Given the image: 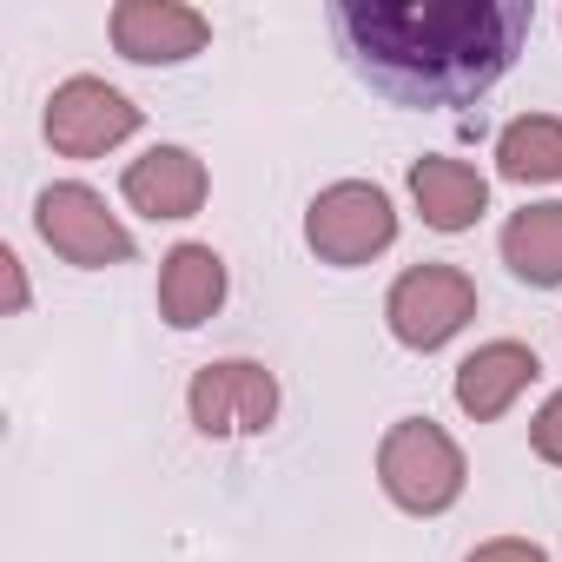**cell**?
I'll return each mask as SVG.
<instances>
[{
	"label": "cell",
	"mask_w": 562,
	"mask_h": 562,
	"mask_svg": "<svg viewBox=\"0 0 562 562\" xmlns=\"http://www.w3.org/2000/svg\"><path fill=\"white\" fill-rule=\"evenodd\" d=\"M411 199H417L430 232H470L490 205V186L463 159H417L411 166Z\"/></svg>",
	"instance_id": "12"
},
{
	"label": "cell",
	"mask_w": 562,
	"mask_h": 562,
	"mask_svg": "<svg viewBox=\"0 0 562 562\" xmlns=\"http://www.w3.org/2000/svg\"><path fill=\"white\" fill-rule=\"evenodd\" d=\"M470 562H549L536 542H522V536H496V542H483V549H470Z\"/></svg>",
	"instance_id": "16"
},
{
	"label": "cell",
	"mask_w": 562,
	"mask_h": 562,
	"mask_svg": "<svg viewBox=\"0 0 562 562\" xmlns=\"http://www.w3.org/2000/svg\"><path fill=\"white\" fill-rule=\"evenodd\" d=\"M133 126H139V106H133L120 87L93 80V74L54 87V100H47V139H54V153H67V159H100L106 146L133 139Z\"/></svg>",
	"instance_id": "6"
},
{
	"label": "cell",
	"mask_w": 562,
	"mask_h": 562,
	"mask_svg": "<svg viewBox=\"0 0 562 562\" xmlns=\"http://www.w3.org/2000/svg\"><path fill=\"white\" fill-rule=\"evenodd\" d=\"M351 67L397 106H470L522 54L529 0H338Z\"/></svg>",
	"instance_id": "1"
},
{
	"label": "cell",
	"mask_w": 562,
	"mask_h": 562,
	"mask_svg": "<svg viewBox=\"0 0 562 562\" xmlns=\"http://www.w3.org/2000/svg\"><path fill=\"white\" fill-rule=\"evenodd\" d=\"M391 238H397V212L364 179H345V186L318 192L312 212H305V245L325 265H371L378 251H391Z\"/></svg>",
	"instance_id": "4"
},
{
	"label": "cell",
	"mask_w": 562,
	"mask_h": 562,
	"mask_svg": "<svg viewBox=\"0 0 562 562\" xmlns=\"http://www.w3.org/2000/svg\"><path fill=\"white\" fill-rule=\"evenodd\" d=\"M384 318H391L397 345L437 351V345H450L476 318V285H470V271H457V265H411L391 285V299H384Z\"/></svg>",
	"instance_id": "3"
},
{
	"label": "cell",
	"mask_w": 562,
	"mask_h": 562,
	"mask_svg": "<svg viewBox=\"0 0 562 562\" xmlns=\"http://www.w3.org/2000/svg\"><path fill=\"white\" fill-rule=\"evenodd\" d=\"M496 172H503V179H516V186L562 179V120H549V113L509 120V126H503V139H496Z\"/></svg>",
	"instance_id": "14"
},
{
	"label": "cell",
	"mask_w": 562,
	"mask_h": 562,
	"mask_svg": "<svg viewBox=\"0 0 562 562\" xmlns=\"http://www.w3.org/2000/svg\"><path fill=\"white\" fill-rule=\"evenodd\" d=\"M41 238L67 258V265H126L133 258V232L106 212V199L93 186H47L34 205Z\"/></svg>",
	"instance_id": "5"
},
{
	"label": "cell",
	"mask_w": 562,
	"mask_h": 562,
	"mask_svg": "<svg viewBox=\"0 0 562 562\" xmlns=\"http://www.w3.org/2000/svg\"><path fill=\"white\" fill-rule=\"evenodd\" d=\"M378 483L397 509L411 516H443L463 496V450L430 424V417H404L384 430L378 443Z\"/></svg>",
	"instance_id": "2"
},
{
	"label": "cell",
	"mask_w": 562,
	"mask_h": 562,
	"mask_svg": "<svg viewBox=\"0 0 562 562\" xmlns=\"http://www.w3.org/2000/svg\"><path fill=\"white\" fill-rule=\"evenodd\" d=\"M0 265H8V305L21 312V305H27V285H21V258H14V251H0Z\"/></svg>",
	"instance_id": "17"
},
{
	"label": "cell",
	"mask_w": 562,
	"mask_h": 562,
	"mask_svg": "<svg viewBox=\"0 0 562 562\" xmlns=\"http://www.w3.org/2000/svg\"><path fill=\"white\" fill-rule=\"evenodd\" d=\"M192 404V424L205 437H251L278 417V378L251 358H225V364H205L186 391Z\"/></svg>",
	"instance_id": "7"
},
{
	"label": "cell",
	"mask_w": 562,
	"mask_h": 562,
	"mask_svg": "<svg viewBox=\"0 0 562 562\" xmlns=\"http://www.w3.org/2000/svg\"><path fill=\"white\" fill-rule=\"evenodd\" d=\"M205 41H212L205 14L179 8V0H120V8H113V47L126 60H139V67L192 60Z\"/></svg>",
	"instance_id": "8"
},
{
	"label": "cell",
	"mask_w": 562,
	"mask_h": 562,
	"mask_svg": "<svg viewBox=\"0 0 562 562\" xmlns=\"http://www.w3.org/2000/svg\"><path fill=\"white\" fill-rule=\"evenodd\" d=\"M503 265L522 285H562V205H522L503 225Z\"/></svg>",
	"instance_id": "13"
},
{
	"label": "cell",
	"mask_w": 562,
	"mask_h": 562,
	"mask_svg": "<svg viewBox=\"0 0 562 562\" xmlns=\"http://www.w3.org/2000/svg\"><path fill=\"white\" fill-rule=\"evenodd\" d=\"M225 305V258L212 245H172L159 271V312L172 331H199Z\"/></svg>",
	"instance_id": "11"
},
{
	"label": "cell",
	"mask_w": 562,
	"mask_h": 562,
	"mask_svg": "<svg viewBox=\"0 0 562 562\" xmlns=\"http://www.w3.org/2000/svg\"><path fill=\"white\" fill-rule=\"evenodd\" d=\"M529 443H536V457L542 463H562V391L536 411V424H529Z\"/></svg>",
	"instance_id": "15"
},
{
	"label": "cell",
	"mask_w": 562,
	"mask_h": 562,
	"mask_svg": "<svg viewBox=\"0 0 562 562\" xmlns=\"http://www.w3.org/2000/svg\"><path fill=\"white\" fill-rule=\"evenodd\" d=\"M536 378H542L536 351L503 338V345H483V351H470V358L457 364V404H463V417L490 424V417H503Z\"/></svg>",
	"instance_id": "10"
},
{
	"label": "cell",
	"mask_w": 562,
	"mask_h": 562,
	"mask_svg": "<svg viewBox=\"0 0 562 562\" xmlns=\"http://www.w3.org/2000/svg\"><path fill=\"white\" fill-rule=\"evenodd\" d=\"M126 205L146 212V218H192L205 205V166L186 153V146H153L146 159L126 166L120 179Z\"/></svg>",
	"instance_id": "9"
}]
</instances>
